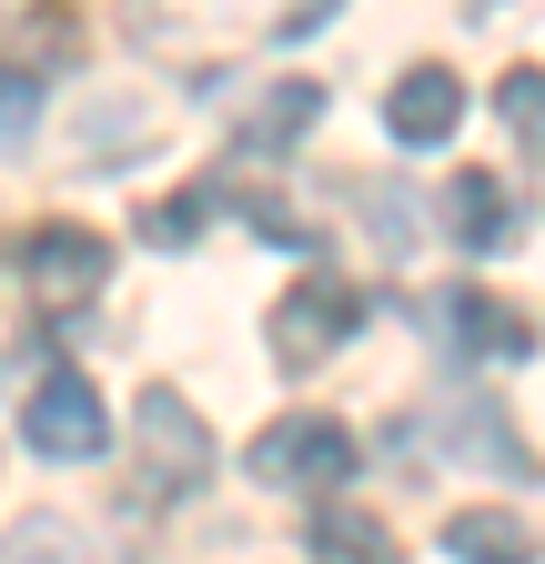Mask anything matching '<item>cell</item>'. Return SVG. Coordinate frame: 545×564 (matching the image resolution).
Returning a JSON list of instances; mask_svg holds the SVG:
<instances>
[{
  "label": "cell",
  "mask_w": 545,
  "mask_h": 564,
  "mask_svg": "<svg viewBox=\"0 0 545 564\" xmlns=\"http://www.w3.org/2000/svg\"><path fill=\"white\" fill-rule=\"evenodd\" d=\"M495 111H505V131H515V152L545 162V70H535V61H515L505 82H495Z\"/></svg>",
  "instance_id": "12"
},
{
  "label": "cell",
  "mask_w": 545,
  "mask_h": 564,
  "mask_svg": "<svg viewBox=\"0 0 545 564\" xmlns=\"http://www.w3.org/2000/svg\"><path fill=\"white\" fill-rule=\"evenodd\" d=\"M313 121H323V82H272V91L243 111V152H253V162H272V152H293Z\"/></svg>",
  "instance_id": "9"
},
{
  "label": "cell",
  "mask_w": 545,
  "mask_h": 564,
  "mask_svg": "<svg viewBox=\"0 0 545 564\" xmlns=\"http://www.w3.org/2000/svg\"><path fill=\"white\" fill-rule=\"evenodd\" d=\"M455 454H485V464H505V474H525V454H515V434L474 403V413H455Z\"/></svg>",
  "instance_id": "15"
},
{
  "label": "cell",
  "mask_w": 545,
  "mask_h": 564,
  "mask_svg": "<svg viewBox=\"0 0 545 564\" xmlns=\"http://www.w3.org/2000/svg\"><path fill=\"white\" fill-rule=\"evenodd\" d=\"M31 121H41V70H11V61H0V152H21Z\"/></svg>",
  "instance_id": "14"
},
{
  "label": "cell",
  "mask_w": 545,
  "mask_h": 564,
  "mask_svg": "<svg viewBox=\"0 0 545 564\" xmlns=\"http://www.w3.org/2000/svg\"><path fill=\"white\" fill-rule=\"evenodd\" d=\"M455 121H464V82H455L445 61H415V70L384 91V131L404 141V152H435V141H455Z\"/></svg>",
  "instance_id": "6"
},
{
  "label": "cell",
  "mask_w": 545,
  "mask_h": 564,
  "mask_svg": "<svg viewBox=\"0 0 545 564\" xmlns=\"http://www.w3.org/2000/svg\"><path fill=\"white\" fill-rule=\"evenodd\" d=\"M354 323H364V293H354V282H333V272H313V282H293V293L272 303V364H284V373H313L323 352L354 343Z\"/></svg>",
  "instance_id": "4"
},
{
  "label": "cell",
  "mask_w": 545,
  "mask_h": 564,
  "mask_svg": "<svg viewBox=\"0 0 545 564\" xmlns=\"http://www.w3.org/2000/svg\"><path fill=\"white\" fill-rule=\"evenodd\" d=\"M0 564H92L82 524H61V514H21L11 534H0Z\"/></svg>",
  "instance_id": "13"
},
{
  "label": "cell",
  "mask_w": 545,
  "mask_h": 564,
  "mask_svg": "<svg viewBox=\"0 0 545 564\" xmlns=\"http://www.w3.org/2000/svg\"><path fill=\"white\" fill-rule=\"evenodd\" d=\"M445 223L464 232V252H505V192H495L485 172H464V182L445 192Z\"/></svg>",
  "instance_id": "11"
},
{
  "label": "cell",
  "mask_w": 545,
  "mask_h": 564,
  "mask_svg": "<svg viewBox=\"0 0 545 564\" xmlns=\"http://www.w3.org/2000/svg\"><path fill=\"white\" fill-rule=\"evenodd\" d=\"M445 323H455V343H464V352H485V364H525V352H535V323H525L505 293H455V303H445Z\"/></svg>",
  "instance_id": "7"
},
{
  "label": "cell",
  "mask_w": 545,
  "mask_h": 564,
  "mask_svg": "<svg viewBox=\"0 0 545 564\" xmlns=\"http://www.w3.org/2000/svg\"><path fill=\"white\" fill-rule=\"evenodd\" d=\"M131 454H142V494L182 505L192 484H213V423H202L172 383H142V403H131Z\"/></svg>",
  "instance_id": "1"
},
{
  "label": "cell",
  "mask_w": 545,
  "mask_h": 564,
  "mask_svg": "<svg viewBox=\"0 0 545 564\" xmlns=\"http://www.w3.org/2000/svg\"><path fill=\"white\" fill-rule=\"evenodd\" d=\"M21 272H31L41 303H92L101 282H111V242L82 232V223H41V232L21 242Z\"/></svg>",
  "instance_id": "5"
},
{
  "label": "cell",
  "mask_w": 545,
  "mask_h": 564,
  "mask_svg": "<svg viewBox=\"0 0 545 564\" xmlns=\"http://www.w3.org/2000/svg\"><path fill=\"white\" fill-rule=\"evenodd\" d=\"M445 554L455 564H535V534L505 505H464V514H445Z\"/></svg>",
  "instance_id": "10"
},
{
  "label": "cell",
  "mask_w": 545,
  "mask_h": 564,
  "mask_svg": "<svg viewBox=\"0 0 545 564\" xmlns=\"http://www.w3.org/2000/svg\"><path fill=\"white\" fill-rule=\"evenodd\" d=\"M313 564H404V554H394V524L384 514L323 494V505H313Z\"/></svg>",
  "instance_id": "8"
},
{
  "label": "cell",
  "mask_w": 545,
  "mask_h": 564,
  "mask_svg": "<svg viewBox=\"0 0 545 564\" xmlns=\"http://www.w3.org/2000/svg\"><path fill=\"white\" fill-rule=\"evenodd\" d=\"M253 484H272V494H344L354 484V434L333 413H284V423H263L253 434Z\"/></svg>",
  "instance_id": "2"
},
{
  "label": "cell",
  "mask_w": 545,
  "mask_h": 564,
  "mask_svg": "<svg viewBox=\"0 0 545 564\" xmlns=\"http://www.w3.org/2000/svg\"><path fill=\"white\" fill-rule=\"evenodd\" d=\"M202 212H213V202H202V192H182V202H162V212H152V242H182V232L202 223Z\"/></svg>",
  "instance_id": "16"
},
{
  "label": "cell",
  "mask_w": 545,
  "mask_h": 564,
  "mask_svg": "<svg viewBox=\"0 0 545 564\" xmlns=\"http://www.w3.org/2000/svg\"><path fill=\"white\" fill-rule=\"evenodd\" d=\"M21 444L41 464H101L111 454V413H101L92 373H41L31 403H21Z\"/></svg>",
  "instance_id": "3"
}]
</instances>
